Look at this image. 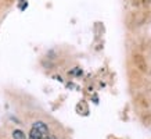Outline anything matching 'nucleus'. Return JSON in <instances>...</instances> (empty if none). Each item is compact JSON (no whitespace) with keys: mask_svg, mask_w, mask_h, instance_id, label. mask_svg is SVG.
I'll list each match as a JSON object with an SVG mask.
<instances>
[{"mask_svg":"<svg viewBox=\"0 0 151 139\" xmlns=\"http://www.w3.org/2000/svg\"><path fill=\"white\" fill-rule=\"evenodd\" d=\"M13 136L14 139H27V136H25V134H24L22 131H19V130H15L13 132Z\"/></svg>","mask_w":151,"mask_h":139,"instance_id":"obj_1","label":"nucleus"},{"mask_svg":"<svg viewBox=\"0 0 151 139\" xmlns=\"http://www.w3.org/2000/svg\"><path fill=\"white\" fill-rule=\"evenodd\" d=\"M45 139H55V138H54V136H46Z\"/></svg>","mask_w":151,"mask_h":139,"instance_id":"obj_2","label":"nucleus"}]
</instances>
